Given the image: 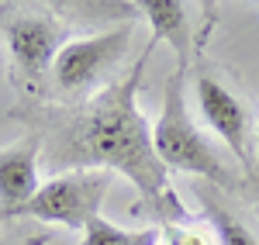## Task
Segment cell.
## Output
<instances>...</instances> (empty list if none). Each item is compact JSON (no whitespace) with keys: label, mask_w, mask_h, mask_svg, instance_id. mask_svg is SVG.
Segmentation results:
<instances>
[{"label":"cell","mask_w":259,"mask_h":245,"mask_svg":"<svg viewBox=\"0 0 259 245\" xmlns=\"http://www.w3.org/2000/svg\"><path fill=\"white\" fill-rule=\"evenodd\" d=\"M152 52L156 41L145 45V52L124 73V80L111 83L76 111H66V118L56 121L49 156L73 169L121 173L139 190L142 204L159 218V225H177L187 221V207L180 204L177 190L169 186V173L152 149V128L139 111L142 73Z\"/></svg>","instance_id":"obj_1"},{"label":"cell","mask_w":259,"mask_h":245,"mask_svg":"<svg viewBox=\"0 0 259 245\" xmlns=\"http://www.w3.org/2000/svg\"><path fill=\"white\" fill-rule=\"evenodd\" d=\"M152 149L166 166V173H190L200 176L204 183H214L221 190H232L239 183L232 176V169L225 166L221 152L211 145V138L200 131L190 107H187V69H180L166 80L162 93V111L152 124Z\"/></svg>","instance_id":"obj_2"},{"label":"cell","mask_w":259,"mask_h":245,"mask_svg":"<svg viewBox=\"0 0 259 245\" xmlns=\"http://www.w3.org/2000/svg\"><path fill=\"white\" fill-rule=\"evenodd\" d=\"M111 190V173L107 169H69L35 190L28 204H21L11 218H31L45 225H62L83 231L100 214V204Z\"/></svg>","instance_id":"obj_3"},{"label":"cell","mask_w":259,"mask_h":245,"mask_svg":"<svg viewBox=\"0 0 259 245\" xmlns=\"http://www.w3.org/2000/svg\"><path fill=\"white\" fill-rule=\"evenodd\" d=\"M132 38V24H118L111 31L73 38L59 48V56L52 62V80L62 93H80L114 66L124 56V45Z\"/></svg>","instance_id":"obj_4"},{"label":"cell","mask_w":259,"mask_h":245,"mask_svg":"<svg viewBox=\"0 0 259 245\" xmlns=\"http://www.w3.org/2000/svg\"><path fill=\"white\" fill-rule=\"evenodd\" d=\"M194 101H197V111H200V118L207 121V128L232 149V156H235L245 169H252L249 111L242 107V101L221 80L207 76V73H200L197 80H194Z\"/></svg>","instance_id":"obj_5"},{"label":"cell","mask_w":259,"mask_h":245,"mask_svg":"<svg viewBox=\"0 0 259 245\" xmlns=\"http://www.w3.org/2000/svg\"><path fill=\"white\" fill-rule=\"evenodd\" d=\"M4 38L18 73H24L28 80H41L45 73H52V62L66 45L62 24L49 14H14L4 24Z\"/></svg>","instance_id":"obj_6"},{"label":"cell","mask_w":259,"mask_h":245,"mask_svg":"<svg viewBox=\"0 0 259 245\" xmlns=\"http://www.w3.org/2000/svg\"><path fill=\"white\" fill-rule=\"evenodd\" d=\"M38 138L0 149V218H11L38 190Z\"/></svg>","instance_id":"obj_7"},{"label":"cell","mask_w":259,"mask_h":245,"mask_svg":"<svg viewBox=\"0 0 259 245\" xmlns=\"http://www.w3.org/2000/svg\"><path fill=\"white\" fill-rule=\"evenodd\" d=\"M139 11L152 24V41L159 45L166 41L177 52L180 69L190 66V21H187V7L180 0H142Z\"/></svg>","instance_id":"obj_8"},{"label":"cell","mask_w":259,"mask_h":245,"mask_svg":"<svg viewBox=\"0 0 259 245\" xmlns=\"http://www.w3.org/2000/svg\"><path fill=\"white\" fill-rule=\"evenodd\" d=\"M162 238L159 225L152 228H121L107 218H94L90 225L83 228V238L80 245H156Z\"/></svg>","instance_id":"obj_9"},{"label":"cell","mask_w":259,"mask_h":245,"mask_svg":"<svg viewBox=\"0 0 259 245\" xmlns=\"http://www.w3.org/2000/svg\"><path fill=\"white\" fill-rule=\"evenodd\" d=\"M200 207L207 211V221H211V231H214L218 245H259V238L252 235V228L245 225L242 218H235L211 190H207V193L200 190Z\"/></svg>","instance_id":"obj_10"},{"label":"cell","mask_w":259,"mask_h":245,"mask_svg":"<svg viewBox=\"0 0 259 245\" xmlns=\"http://www.w3.org/2000/svg\"><path fill=\"white\" fill-rule=\"evenodd\" d=\"M159 231H162V238H166V245H211V242H218L214 231H197V228H187L183 221L159 225Z\"/></svg>","instance_id":"obj_11"},{"label":"cell","mask_w":259,"mask_h":245,"mask_svg":"<svg viewBox=\"0 0 259 245\" xmlns=\"http://www.w3.org/2000/svg\"><path fill=\"white\" fill-rule=\"evenodd\" d=\"M256 207H259V183H256Z\"/></svg>","instance_id":"obj_12"}]
</instances>
